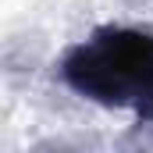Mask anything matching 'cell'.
<instances>
[{"label":"cell","instance_id":"obj_1","mask_svg":"<svg viewBox=\"0 0 153 153\" xmlns=\"http://www.w3.org/2000/svg\"><path fill=\"white\" fill-rule=\"evenodd\" d=\"M61 75L78 96L103 107L153 103V36L139 29H100L68 50Z\"/></svg>","mask_w":153,"mask_h":153}]
</instances>
